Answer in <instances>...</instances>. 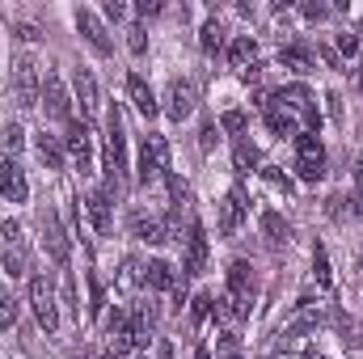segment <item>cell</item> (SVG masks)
Wrapping results in <instances>:
<instances>
[{
    "mask_svg": "<svg viewBox=\"0 0 363 359\" xmlns=\"http://www.w3.org/2000/svg\"><path fill=\"white\" fill-rule=\"evenodd\" d=\"M313 275H317V283H321L325 292L334 287V270H330V258H325V250H321V245L313 250Z\"/></svg>",
    "mask_w": 363,
    "mask_h": 359,
    "instance_id": "obj_29",
    "label": "cell"
},
{
    "mask_svg": "<svg viewBox=\"0 0 363 359\" xmlns=\"http://www.w3.org/2000/svg\"><path fill=\"white\" fill-rule=\"evenodd\" d=\"M0 144H4V148H9V153H13V157H17V153H21V148H26V131H21V127H13V123H9V127H4V131H0Z\"/></svg>",
    "mask_w": 363,
    "mask_h": 359,
    "instance_id": "obj_33",
    "label": "cell"
},
{
    "mask_svg": "<svg viewBox=\"0 0 363 359\" xmlns=\"http://www.w3.org/2000/svg\"><path fill=\"white\" fill-rule=\"evenodd\" d=\"M296 170L304 182L325 178V144L317 140V131H300L296 136Z\"/></svg>",
    "mask_w": 363,
    "mask_h": 359,
    "instance_id": "obj_2",
    "label": "cell"
},
{
    "mask_svg": "<svg viewBox=\"0 0 363 359\" xmlns=\"http://www.w3.org/2000/svg\"><path fill=\"white\" fill-rule=\"evenodd\" d=\"M4 237H9V245H21V224L17 220H4Z\"/></svg>",
    "mask_w": 363,
    "mask_h": 359,
    "instance_id": "obj_44",
    "label": "cell"
},
{
    "mask_svg": "<svg viewBox=\"0 0 363 359\" xmlns=\"http://www.w3.org/2000/svg\"><path fill=\"white\" fill-rule=\"evenodd\" d=\"M220 131H233V136H241V131H245V114H241V110H228V114L220 118Z\"/></svg>",
    "mask_w": 363,
    "mask_h": 359,
    "instance_id": "obj_35",
    "label": "cell"
},
{
    "mask_svg": "<svg viewBox=\"0 0 363 359\" xmlns=\"http://www.w3.org/2000/svg\"><path fill=\"white\" fill-rule=\"evenodd\" d=\"M131 233H135L140 241H148V245H161V241H169V228H165V220H161V216H148V211H135V216H131Z\"/></svg>",
    "mask_w": 363,
    "mask_h": 359,
    "instance_id": "obj_14",
    "label": "cell"
},
{
    "mask_svg": "<svg viewBox=\"0 0 363 359\" xmlns=\"http://www.w3.org/2000/svg\"><path fill=\"white\" fill-rule=\"evenodd\" d=\"M77 101H81L85 118H93V114L101 110V93H97V81H93V72L85 68V64L77 68Z\"/></svg>",
    "mask_w": 363,
    "mask_h": 359,
    "instance_id": "obj_18",
    "label": "cell"
},
{
    "mask_svg": "<svg viewBox=\"0 0 363 359\" xmlns=\"http://www.w3.org/2000/svg\"><path fill=\"white\" fill-rule=\"evenodd\" d=\"M300 13H304L308 21H321V17H330V4H313V0H308V4H300Z\"/></svg>",
    "mask_w": 363,
    "mask_h": 359,
    "instance_id": "obj_40",
    "label": "cell"
},
{
    "mask_svg": "<svg viewBox=\"0 0 363 359\" xmlns=\"http://www.w3.org/2000/svg\"><path fill=\"white\" fill-rule=\"evenodd\" d=\"M101 304H106V296H101V283H97V275H89V313H93V317L101 313Z\"/></svg>",
    "mask_w": 363,
    "mask_h": 359,
    "instance_id": "obj_36",
    "label": "cell"
},
{
    "mask_svg": "<svg viewBox=\"0 0 363 359\" xmlns=\"http://www.w3.org/2000/svg\"><path fill=\"white\" fill-rule=\"evenodd\" d=\"M17 321H21V304H17V296H9L0 287V330H13Z\"/></svg>",
    "mask_w": 363,
    "mask_h": 359,
    "instance_id": "obj_28",
    "label": "cell"
},
{
    "mask_svg": "<svg viewBox=\"0 0 363 359\" xmlns=\"http://www.w3.org/2000/svg\"><path fill=\"white\" fill-rule=\"evenodd\" d=\"M228 296H233V304L241 309V317H250V304H254V279H250V263H233V267H228Z\"/></svg>",
    "mask_w": 363,
    "mask_h": 359,
    "instance_id": "obj_8",
    "label": "cell"
},
{
    "mask_svg": "<svg viewBox=\"0 0 363 359\" xmlns=\"http://www.w3.org/2000/svg\"><path fill=\"white\" fill-rule=\"evenodd\" d=\"M194 359H211V351H207V347H199V351H194Z\"/></svg>",
    "mask_w": 363,
    "mask_h": 359,
    "instance_id": "obj_49",
    "label": "cell"
},
{
    "mask_svg": "<svg viewBox=\"0 0 363 359\" xmlns=\"http://www.w3.org/2000/svg\"><path fill=\"white\" fill-rule=\"evenodd\" d=\"M64 153L72 157V165H77L81 174H93V127L85 123V118H72V123H68Z\"/></svg>",
    "mask_w": 363,
    "mask_h": 359,
    "instance_id": "obj_4",
    "label": "cell"
},
{
    "mask_svg": "<svg viewBox=\"0 0 363 359\" xmlns=\"http://www.w3.org/2000/svg\"><path fill=\"white\" fill-rule=\"evenodd\" d=\"M190 304H194V309H190V317H194V326H203V321L211 317V304H216V296H194Z\"/></svg>",
    "mask_w": 363,
    "mask_h": 359,
    "instance_id": "obj_34",
    "label": "cell"
},
{
    "mask_svg": "<svg viewBox=\"0 0 363 359\" xmlns=\"http://www.w3.org/2000/svg\"><path fill=\"white\" fill-rule=\"evenodd\" d=\"M355 190H359V199H363V165H355Z\"/></svg>",
    "mask_w": 363,
    "mask_h": 359,
    "instance_id": "obj_48",
    "label": "cell"
},
{
    "mask_svg": "<svg viewBox=\"0 0 363 359\" xmlns=\"http://www.w3.org/2000/svg\"><path fill=\"white\" fill-rule=\"evenodd\" d=\"M38 228H43V245H47V254L64 267V263H68V233L60 228V220H55V211H51V207H43V211H38Z\"/></svg>",
    "mask_w": 363,
    "mask_h": 359,
    "instance_id": "obj_7",
    "label": "cell"
},
{
    "mask_svg": "<svg viewBox=\"0 0 363 359\" xmlns=\"http://www.w3.org/2000/svg\"><path fill=\"white\" fill-rule=\"evenodd\" d=\"M169 194H174V203H190V186H186V182L178 178V174H169Z\"/></svg>",
    "mask_w": 363,
    "mask_h": 359,
    "instance_id": "obj_37",
    "label": "cell"
},
{
    "mask_svg": "<svg viewBox=\"0 0 363 359\" xmlns=\"http://www.w3.org/2000/svg\"><path fill=\"white\" fill-rule=\"evenodd\" d=\"M127 97H131V106H135L144 118H157V110H161V106H157V93L148 89V81H144L140 72L127 77Z\"/></svg>",
    "mask_w": 363,
    "mask_h": 359,
    "instance_id": "obj_15",
    "label": "cell"
},
{
    "mask_svg": "<svg viewBox=\"0 0 363 359\" xmlns=\"http://www.w3.org/2000/svg\"><path fill=\"white\" fill-rule=\"evenodd\" d=\"M157 359H174V347H169V343H165V338H161V343H157Z\"/></svg>",
    "mask_w": 363,
    "mask_h": 359,
    "instance_id": "obj_47",
    "label": "cell"
},
{
    "mask_svg": "<svg viewBox=\"0 0 363 359\" xmlns=\"http://www.w3.org/2000/svg\"><path fill=\"white\" fill-rule=\"evenodd\" d=\"M34 144H38V157L47 161V170H64V144H60L55 136H47V131H43Z\"/></svg>",
    "mask_w": 363,
    "mask_h": 359,
    "instance_id": "obj_23",
    "label": "cell"
},
{
    "mask_svg": "<svg viewBox=\"0 0 363 359\" xmlns=\"http://www.w3.org/2000/svg\"><path fill=\"white\" fill-rule=\"evenodd\" d=\"M359 89H363V72H359Z\"/></svg>",
    "mask_w": 363,
    "mask_h": 359,
    "instance_id": "obj_54",
    "label": "cell"
},
{
    "mask_svg": "<svg viewBox=\"0 0 363 359\" xmlns=\"http://www.w3.org/2000/svg\"><path fill=\"white\" fill-rule=\"evenodd\" d=\"M274 97L283 101V110H291V114H296V110H300V114H308V123H313V127L321 123V118H317V110H313V93L304 89V85H283Z\"/></svg>",
    "mask_w": 363,
    "mask_h": 359,
    "instance_id": "obj_16",
    "label": "cell"
},
{
    "mask_svg": "<svg viewBox=\"0 0 363 359\" xmlns=\"http://www.w3.org/2000/svg\"><path fill=\"white\" fill-rule=\"evenodd\" d=\"M13 89H17V106L21 110H34L38 97H43V77H38V64L30 55H17L13 60Z\"/></svg>",
    "mask_w": 363,
    "mask_h": 359,
    "instance_id": "obj_3",
    "label": "cell"
},
{
    "mask_svg": "<svg viewBox=\"0 0 363 359\" xmlns=\"http://www.w3.org/2000/svg\"><path fill=\"white\" fill-rule=\"evenodd\" d=\"M127 13H131V9H127L123 0H106V17H114V21H123Z\"/></svg>",
    "mask_w": 363,
    "mask_h": 359,
    "instance_id": "obj_42",
    "label": "cell"
},
{
    "mask_svg": "<svg viewBox=\"0 0 363 359\" xmlns=\"http://www.w3.org/2000/svg\"><path fill=\"white\" fill-rule=\"evenodd\" d=\"M106 199H114V194H123V174H127V136H123V114H118V106L106 114Z\"/></svg>",
    "mask_w": 363,
    "mask_h": 359,
    "instance_id": "obj_1",
    "label": "cell"
},
{
    "mask_svg": "<svg viewBox=\"0 0 363 359\" xmlns=\"http://www.w3.org/2000/svg\"><path fill=\"white\" fill-rule=\"evenodd\" d=\"M304 359H325V355H317V351H308V355H304Z\"/></svg>",
    "mask_w": 363,
    "mask_h": 359,
    "instance_id": "obj_52",
    "label": "cell"
},
{
    "mask_svg": "<svg viewBox=\"0 0 363 359\" xmlns=\"http://www.w3.org/2000/svg\"><path fill=\"white\" fill-rule=\"evenodd\" d=\"M26 194H30V182L21 174V165L9 157V161H0V199H9V203H26Z\"/></svg>",
    "mask_w": 363,
    "mask_h": 359,
    "instance_id": "obj_11",
    "label": "cell"
},
{
    "mask_svg": "<svg viewBox=\"0 0 363 359\" xmlns=\"http://www.w3.org/2000/svg\"><path fill=\"white\" fill-rule=\"evenodd\" d=\"M267 123H271V131L274 136H300V131H296V114H291V110H267Z\"/></svg>",
    "mask_w": 363,
    "mask_h": 359,
    "instance_id": "obj_26",
    "label": "cell"
},
{
    "mask_svg": "<svg viewBox=\"0 0 363 359\" xmlns=\"http://www.w3.org/2000/svg\"><path fill=\"white\" fill-rule=\"evenodd\" d=\"M262 233H267V241H274V245H287V241H291V224H287L279 211H267V216H262Z\"/></svg>",
    "mask_w": 363,
    "mask_h": 359,
    "instance_id": "obj_24",
    "label": "cell"
},
{
    "mask_svg": "<svg viewBox=\"0 0 363 359\" xmlns=\"http://www.w3.org/2000/svg\"><path fill=\"white\" fill-rule=\"evenodd\" d=\"M140 13H144V17H157V13H161V0H144Z\"/></svg>",
    "mask_w": 363,
    "mask_h": 359,
    "instance_id": "obj_46",
    "label": "cell"
},
{
    "mask_svg": "<svg viewBox=\"0 0 363 359\" xmlns=\"http://www.w3.org/2000/svg\"><path fill=\"white\" fill-rule=\"evenodd\" d=\"M140 283H144V267H140L135 258H127L123 270H118V287H123V292H131V287H140Z\"/></svg>",
    "mask_w": 363,
    "mask_h": 359,
    "instance_id": "obj_30",
    "label": "cell"
},
{
    "mask_svg": "<svg viewBox=\"0 0 363 359\" xmlns=\"http://www.w3.org/2000/svg\"><path fill=\"white\" fill-rule=\"evenodd\" d=\"M245 194L241 190H233V194H224V203H220V233L224 237H233L237 228H241V216H245Z\"/></svg>",
    "mask_w": 363,
    "mask_h": 359,
    "instance_id": "obj_17",
    "label": "cell"
},
{
    "mask_svg": "<svg viewBox=\"0 0 363 359\" xmlns=\"http://www.w3.org/2000/svg\"><path fill=\"white\" fill-rule=\"evenodd\" d=\"M85 216L93 220L97 233H110V199H106V190H89L85 194Z\"/></svg>",
    "mask_w": 363,
    "mask_h": 359,
    "instance_id": "obj_20",
    "label": "cell"
},
{
    "mask_svg": "<svg viewBox=\"0 0 363 359\" xmlns=\"http://www.w3.org/2000/svg\"><path fill=\"white\" fill-rule=\"evenodd\" d=\"M127 47H131L135 55H144V47H148V43H144V26H131V38H127Z\"/></svg>",
    "mask_w": 363,
    "mask_h": 359,
    "instance_id": "obj_41",
    "label": "cell"
},
{
    "mask_svg": "<svg viewBox=\"0 0 363 359\" xmlns=\"http://www.w3.org/2000/svg\"><path fill=\"white\" fill-rule=\"evenodd\" d=\"M224 359H241V355H237V351H224Z\"/></svg>",
    "mask_w": 363,
    "mask_h": 359,
    "instance_id": "obj_50",
    "label": "cell"
},
{
    "mask_svg": "<svg viewBox=\"0 0 363 359\" xmlns=\"http://www.w3.org/2000/svg\"><path fill=\"white\" fill-rule=\"evenodd\" d=\"M77 359H93V351H81V355H77Z\"/></svg>",
    "mask_w": 363,
    "mask_h": 359,
    "instance_id": "obj_53",
    "label": "cell"
},
{
    "mask_svg": "<svg viewBox=\"0 0 363 359\" xmlns=\"http://www.w3.org/2000/svg\"><path fill=\"white\" fill-rule=\"evenodd\" d=\"M355 55H359V34H355V30H342V34H338V60L351 64Z\"/></svg>",
    "mask_w": 363,
    "mask_h": 359,
    "instance_id": "obj_32",
    "label": "cell"
},
{
    "mask_svg": "<svg viewBox=\"0 0 363 359\" xmlns=\"http://www.w3.org/2000/svg\"><path fill=\"white\" fill-rule=\"evenodd\" d=\"M144 283H148L152 292H174V287H178V270L169 267L165 258H152V263L144 267Z\"/></svg>",
    "mask_w": 363,
    "mask_h": 359,
    "instance_id": "obj_19",
    "label": "cell"
},
{
    "mask_svg": "<svg viewBox=\"0 0 363 359\" xmlns=\"http://www.w3.org/2000/svg\"><path fill=\"white\" fill-rule=\"evenodd\" d=\"M233 161H237V170H241V174H250V170H258V148L241 140V144L233 148Z\"/></svg>",
    "mask_w": 363,
    "mask_h": 359,
    "instance_id": "obj_31",
    "label": "cell"
},
{
    "mask_svg": "<svg viewBox=\"0 0 363 359\" xmlns=\"http://www.w3.org/2000/svg\"><path fill=\"white\" fill-rule=\"evenodd\" d=\"M30 309H34L38 326H43L47 334H55L60 313H55V287H51V279H47V275H34V279H30Z\"/></svg>",
    "mask_w": 363,
    "mask_h": 359,
    "instance_id": "obj_5",
    "label": "cell"
},
{
    "mask_svg": "<svg viewBox=\"0 0 363 359\" xmlns=\"http://www.w3.org/2000/svg\"><path fill=\"white\" fill-rule=\"evenodd\" d=\"M0 270H4L9 279H21V275H26V250H21V245H9L4 258H0Z\"/></svg>",
    "mask_w": 363,
    "mask_h": 359,
    "instance_id": "obj_27",
    "label": "cell"
},
{
    "mask_svg": "<svg viewBox=\"0 0 363 359\" xmlns=\"http://www.w3.org/2000/svg\"><path fill=\"white\" fill-rule=\"evenodd\" d=\"M194 106H199V89L190 85V81H174L169 85V97H165V114L182 123V118H190L194 114Z\"/></svg>",
    "mask_w": 363,
    "mask_h": 359,
    "instance_id": "obj_10",
    "label": "cell"
},
{
    "mask_svg": "<svg viewBox=\"0 0 363 359\" xmlns=\"http://www.w3.org/2000/svg\"><path fill=\"white\" fill-rule=\"evenodd\" d=\"M207 267V237H203V224L199 220H190V228H186V275H203Z\"/></svg>",
    "mask_w": 363,
    "mask_h": 359,
    "instance_id": "obj_13",
    "label": "cell"
},
{
    "mask_svg": "<svg viewBox=\"0 0 363 359\" xmlns=\"http://www.w3.org/2000/svg\"><path fill=\"white\" fill-rule=\"evenodd\" d=\"M317 55H321L330 68H342V60H338V51H334V47H317Z\"/></svg>",
    "mask_w": 363,
    "mask_h": 359,
    "instance_id": "obj_45",
    "label": "cell"
},
{
    "mask_svg": "<svg viewBox=\"0 0 363 359\" xmlns=\"http://www.w3.org/2000/svg\"><path fill=\"white\" fill-rule=\"evenodd\" d=\"M13 34H17L21 43H34V38H38V26H30V21H21V26H17Z\"/></svg>",
    "mask_w": 363,
    "mask_h": 359,
    "instance_id": "obj_43",
    "label": "cell"
},
{
    "mask_svg": "<svg viewBox=\"0 0 363 359\" xmlns=\"http://www.w3.org/2000/svg\"><path fill=\"white\" fill-rule=\"evenodd\" d=\"M77 30L85 34V43H89L93 51L110 55V34H106V21H101L93 9H77Z\"/></svg>",
    "mask_w": 363,
    "mask_h": 359,
    "instance_id": "obj_12",
    "label": "cell"
},
{
    "mask_svg": "<svg viewBox=\"0 0 363 359\" xmlns=\"http://www.w3.org/2000/svg\"><path fill=\"white\" fill-rule=\"evenodd\" d=\"M279 64L304 77V72H313V68H317V55H313L308 47H296V43H291V47H283V51H279Z\"/></svg>",
    "mask_w": 363,
    "mask_h": 359,
    "instance_id": "obj_21",
    "label": "cell"
},
{
    "mask_svg": "<svg viewBox=\"0 0 363 359\" xmlns=\"http://www.w3.org/2000/svg\"><path fill=\"white\" fill-rule=\"evenodd\" d=\"M165 170H169V144H165V136L148 131V136H144V148H140V186H148L152 178H161Z\"/></svg>",
    "mask_w": 363,
    "mask_h": 359,
    "instance_id": "obj_6",
    "label": "cell"
},
{
    "mask_svg": "<svg viewBox=\"0 0 363 359\" xmlns=\"http://www.w3.org/2000/svg\"><path fill=\"white\" fill-rule=\"evenodd\" d=\"M262 178L271 182L274 190H283V194H291V178H287V174H279V170H262Z\"/></svg>",
    "mask_w": 363,
    "mask_h": 359,
    "instance_id": "obj_38",
    "label": "cell"
},
{
    "mask_svg": "<svg viewBox=\"0 0 363 359\" xmlns=\"http://www.w3.org/2000/svg\"><path fill=\"white\" fill-rule=\"evenodd\" d=\"M43 101H47V114H51V118H72V97L64 89L60 72H51V68H47V77H43Z\"/></svg>",
    "mask_w": 363,
    "mask_h": 359,
    "instance_id": "obj_9",
    "label": "cell"
},
{
    "mask_svg": "<svg viewBox=\"0 0 363 359\" xmlns=\"http://www.w3.org/2000/svg\"><path fill=\"white\" fill-rule=\"evenodd\" d=\"M355 211H359V220H363V199H359V203H355Z\"/></svg>",
    "mask_w": 363,
    "mask_h": 359,
    "instance_id": "obj_51",
    "label": "cell"
},
{
    "mask_svg": "<svg viewBox=\"0 0 363 359\" xmlns=\"http://www.w3.org/2000/svg\"><path fill=\"white\" fill-rule=\"evenodd\" d=\"M199 47H203L207 55H216V51L224 47V26H220V21H207V26L199 30Z\"/></svg>",
    "mask_w": 363,
    "mask_h": 359,
    "instance_id": "obj_25",
    "label": "cell"
},
{
    "mask_svg": "<svg viewBox=\"0 0 363 359\" xmlns=\"http://www.w3.org/2000/svg\"><path fill=\"white\" fill-rule=\"evenodd\" d=\"M228 60H233V68H254L258 64V43L250 38V34H241V38H233V47H228Z\"/></svg>",
    "mask_w": 363,
    "mask_h": 359,
    "instance_id": "obj_22",
    "label": "cell"
},
{
    "mask_svg": "<svg viewBox=\"0 0 363 359\" xmlns=\"http://www.w3.org/2000/svg\"><path fill=\"white\" fill-rule=\"evenodd\" d=\"M199 144H203V148H216V144H220V127H216V123H203Z\"/></svg>",
    "mask_w": 363,
    "mask_h": 359,
    "instance_id": "obj_39",
    "label": "cell"
}]
</instances>
